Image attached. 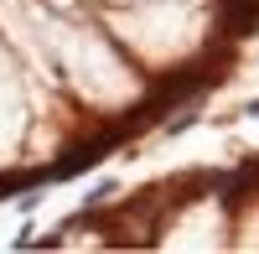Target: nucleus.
Returning a JSON list of instances; mask_svg holds the SVG:
<instances>
[{"mask_svg": "<svg viewBox=\"0 0 259 254\" xmlns=\"http://www.w3.org/2000/svg\"><path fill=\"white\" fill-rule=\"evenodd\" d=\"M212 6H218V26L228 41L259 31V6H249V0H212Z\"/></svg>", "mask_w": 259, "mask_h": 254, "instance_id": "obj_1", "label": "nucleus"}, {"mask_svg": "<svg viewBox=\"0 0 259 254\" xmlns=\"http://www.w3.org/2000/svg\"><path fill=\"white\" fill-rule=\"evenodd\" d=\"M197 124V109H187V114H177V119H166V135H182V130H192Z\"/></svg>", "mask_w": 259, "mask_h": 254, "instance_id": "obj_2", "label": "nucleus"}, {"mask_svg": "<svg viewBox=\"0 0 259 254\" xmlns=\"http://www.w3.org/2000/svg\"><path fill=\"white\" fill-rule=\"evenodd\" d=\"M249 114H259V99H254V104H249Z\"/></svg>", "mask_w": 259, "mask_h": 254, "instance_id": "obj_3", "label": "nucleus"}, {"mask_svg": "<svg viewBox=\"0 0 259 254\" xmlns=\"http://www.w3.org/2000/svg\"><path fill=\"white\" fill-rule=\"evenodd\" d=\"M249 6H259V0H249Z\"/></svg>", "mask_w": 259, "mask_h": 254, "instance_id": "obj_4", "label": "nucleus"}]
</instances>
